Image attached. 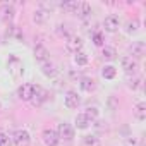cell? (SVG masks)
Returning <instances> with one entry per match:
<instances>
[{
  "label": "cell",
  "instance_id": "cell-5",
  "mask_svg": "<svg viewBox=\"0 0 146 146\" xmlns=\"http://www.w3.org/2000/svg\"><path fill=\"white\" fill-rule=\"evenodd\" d=\"M41 139H43L45 146H58V143H60L57 131H55V129H50V127L43 129V132H41Z\"/></svg>",
  "mask_w": 146,
  "mask_h": 146
},
{
  "label": "cell",
  "instance_id": "cell-1",
  "mask_svg": "<svg viewBox=\"0 0 146 146\" xmlns=\"http://www.w3.org/2000/svg\"><path fill=\"white\" fill-rule=\"evenodd\" d=\"M7 70H9V74H11L14 79H17V78H21V76H23V72H24V65H23V62H21L17 57L11 55V57H9V60H7Z\"/></svg>",
  "mask_w": 146,
  "mask_h": 146
},
{
  "label": "cell",
  "instance_id": "cell-24",
  "mask_svg": "<svg viewBox=\"0 0 146 146\" xmlns=\"http://www.w3.org/2000/svg\"><path fill=\"white\" fill-rule=\"evenodd\" d=\"M137 29H139V21H137V19H131V21H127V24H125V33L132 35V33H136Z\"/></svg>",
  "mask_w": 146,
  "mask_h": 146
},
{
  "label": "cell",
  "instance_id": "cell-23",
  "mask_svg": "<svg viewBox=\"0 0 146 146\" xmlns=\"http://www.w3.org/2000/svg\"><path fill=\"white\" fill-rule=\"evenodd\" d=\"M91 41H93L96 46H105V36H103V33H102V31H95V33L91 35Z\"/></svg>",
  "mask_w": 146,
  "mask_h": 146
},
{
  "label": "cell",
  "instance_id": "cell-26",
  "mask_svg": "<svg viewBox=\"0 0 146 146\" xmlns=\"http://www.w3.org/2000/svg\"><path fill=\"white\" fill-rule=\"evenodd\" d=\"M84 115L93 122V120H96V119H98L100 112H98V108H96V107H88V108H86V112H84Z\"/></svg>",
  "mask_w": 146,
  "mask_h": 146
},
{
  "label": "cell",
  "instance_id": "cell-18",
  "mask_svg": "<svg viewBox=\"0 0 146 146\" xmlns=\"http://www.w3.org/2000/svg\"><path fill=\"white\" fill-rule=\"evenodd\" d=\"M41 72H43L46 78H55L58 70H57V67H55L52 62H46V64H43V65H41Z\"/></svg>",
  "mask_w": 146,
  "mask_h": 146
},
{
  "label": "cell",
  "instance_id": "cell-11",
  "mask_svg": "<svg viewBox=\"0 0 146 146\" xmlns=\"http://www.w3.org/2000/svg\"><path fill=\"white\" fill-rule=\"evenodd\" d=\"M120 65H122V69H124V72L125 74H134V72L137 70V60H134L132 57H122L120 58Z\"/></svg>",
  "mask_w": 146,
  "mask_h": 146
},
{
  "label": "cell",
  "instance_id": "cell-6",
  "mask_svg": "<svg viewBox=\"0 0 146 146\" xmlns=\"http://www.w3.org/2000/svg\"><path fill=\"white\" fill-rule=\"evenodd\" d=\"M11 137H12V144H16V146H28L29 141H31L29 132L24 131V129H17Z\"/></svg>",
  "mask_w": 146,
  "mask_h": 146
},
{
  "label": "cell",
  "instance_id": "cell-16",
  "mask_svg": "<svg viewBox=\"0 0 146 146\" xmlns=\"http://www.w3.org/2000/svg\"><path fill=\"white\" fill-rule=\"evenodd\" d=\"M74 124H76V127H78V129H88L93 122H91V120L84 115V112H83V113H78V115H76Z\"/></svg>",
  "mask_w": 146,
  "mask_h": 146
},
{
  "label": "cell",
  "instance_id": "cell-14",
  "mask_svg": "<svg viewBox=\"0 0 146 146\" xmlns=\"http://www.w3.org/2000/svg\"><path fill=\"white\" fill-rule=\"evenodd\" d=\"M76 16H78L79 19H88V17H91V5H90L88 2H79V9H78Z\"/></svg>",
  "mask_w": 146,
  "mask_h": 146
},
{
  "label": "cell",
  "instance_id": "cell-9",
  "mask_svg": "<svg viewBox=\"0 0 146 146\" xmlns=\"http://www.w3.org/2000/svg\"><path fill=\"white\" fill-rule=\"evenodd\" d=\"M35 58H36V62L40 65L50 62V52H48V48L43 46V45H36L35 46Z\"/></svg>",
  "mask_w": 146,
  "mask_h": 146
},
{
  "label": "cell",
  "instance_id": "cell-25",
  "mask_svg": "<svg viewBox=\"0 0 146 146\" xmlns=\"http://www.w3.org/2000/svg\"><path fill=\"white\" fill-rule=\"evenodd\" d=\"M117 57V50L113 46H103V58L107 60H113Z\"/></svg>",
  "mask_w": 146,
  "mask_h": 146
},
{
  "label": "cell",
  "instance_id": "cell-13",
  "mask_svg": "<svg viewBox=\"0 0 146 146\" xmlns=\"http://www.w3.org/2000/svg\"><path fill=\"white\" fill-rule=\"evenodd\" d=\"M14 14H16V11H14L12 5H4L2 9H0V19H2L4 23H11L14 19Z\"/></svg>",
  "mask_w": 146,
  "mask_h": 146
},
{
  "label": "cell",
  "instance_id": "cell-32",
  "mask_svg": "<svg viewBox=\"0 0 146 146\" xmlns=\"http://www.w3.org/2000/svg\"><path fill=\"white\" fill-rule=\"evenodd\" d=\"M0 108H2V103H0Z\"/></svg>",
  "mask_w": 146,
  "mask_h": 146
},
{
  "label": "cell",
  "instance_id": "cell-28",
  "mask_svg": "<svg viewBox=\"0 0 146 146\" xmlns=\"http://www.w3.org/2000/svg\"><path fill=\"white\" fill-rule=\"evenodd\" d=\"M139 86H141V79H139V78L132 76V78H129V79H127V88H129V90H132V91H134V90H137Z\"/></svg>",
  "mask_w": 146,
  "mask_h": 146
},
{
  "label": "cell",
  "instance_id": "cell-19",
  "mask_svg": "<svg viewBox=\"0 0 146 146\" xmlns=\"http://www.w3.org/2000/svg\"><path fill=\"white\" fill-rule=\"evenodd\" d=\"M60 7H62L65 12H69V14H76L78 9H79V2H78V0H70V2H64V4H60Z\"/></svg>",
  "mask_w": 146,
  "mask_h": 146
},
{
  "label": "cell",
  "instance_id": "cell-2",
  "mask_svg": "<svg viewBox=\"0 0 146 146\" xmlns=\"http://www.w3.org/2000/svg\"><path fill=\"white\" fill-rule=\"evenodd\" d=\"M57 134H58V139H64V141H72L76 136V131L69 122H60L58 127H57Z\"/></svg>",
  "mask_w": 146,
  "mask_h": 146
},
{
  "label": "cell",
  "instance_id": "cell-3",
  "mask_svg": "<svg viewBox=\"0 0 146 146\" xmlns=\"http://www.w3.org/2000/svg\"><path fill=\"white\" fill-rule=\"evenodd\" d=\"M48 98H50L48 90H45L43 86H35V93H33V98H31V103L35 107H41Z\"/></svg>",
  "mask_w": 146,
  "mask_h": 146
},
{
  "label": "cell",
  "instance_id": "cell-8",
  "mask_svg": "<svg viewBox=\"0 0 146 146\" xmlns=\"http://www.w3.org/2000/svg\"><path fill=\"white\" fill-rule=\"evenodd\" d=\"M129 57H132L134 60L136 58H143L144 53H146V43L144 41H134L131 46H129Z\"/></svg>",
  "mask_w": 146,
  "mask_h": 146
},
{
  "label": "cell",
  "instance_id": "cell-27",
  "mask_svg": "<svg viewBox=\"0 0 146 146\" xmlns=\"http://www.w3.org/2000/svg\"><path fill=\"white\" fill-rule=\"evenodd\" d=\"M74 62H76L78 65H86V64H88V55H86L84 52H78V53L74 55Z\"/></svg>",
  "mask_w": 146,
  "mask_h": 146
},
{
  "label": "cell",
  "instance_id": "cell-31",
  "mask_svg": "<svg viewBox=\"0 0 146 146\" xmlns=\"http://www.w3.org/2000/svg\"><path fill=\"white\" fill-rule=\"evenodd\" d=\"M57 33H58V36H62V38H65V40L70 36V35H69V31H67V28H65V26H62V24H58V26H57Z\"/></svg>",
  "mask_w": 146,
  "mask_h": 146
},
{
  "label": "cell",
  "instance_id": "cell-10",
  "mask_svg": "<svg viewBox=\"0 0 146 146\" xmlns=\"http://www.w3.org/2000/svg\"><path fill=\"white\" fill-rule=\"evenodd\" d=\"M33 93H35V84L26 83V84L19 86V90H17V98L23 100V102H31Z\"/></svg>",
  "mask_w": 146,
  "mask_h": 146
},
{
  "label": "cell",
  "instance_id": "cell-4",
  "mask_svg": "<svg viewBox=\"0 0 146 146\" xmlns=\"http://www.w3.org/2000/svg\"><path fill=\"white\" fill-rule=\"evenodd\" d=\"M83 45H84L83 38H81V36H76V35H70V36L67 38V41H65V48H67L70 53H74V55L83 50Z\"/></svg>",
  "mask_w": 146,
  "mask_h": 146
},
{
  "label": "cell",
  "instance_id": "cell-12",
  "mask_svg": "<svg viewBox=\"0 0 146 146\" xmlns=\"http://www.w3.org/2000/svg\"><path fill=\"white\" fill-rule=\"evenodd\" d=\"M64 103L67 108H78L81 105V98L76 91H67L65 96H64Z\"/></svg>",
  "mask_w": 146,
  "mask_h": 146
},
{
  "label": "cell",
  "instance_id": "cell-21",
  "mask_svg": "<svg viewBox=\"0 0 146 146\" xmlns=\"http://www.w3.org/2000/svg\"><path fill=\"white\" fill-rule=\"evenodd\" d=\"M83 146H102V143H100V139H98L96 136L86 134V136L83 137Z\"/></svg>",
  "mask_w": 146,
  "mask_h": 146
},
{
  "label": "cell",
  "instance_id": "cell-29",
  "mask_svg": "<svg viewBox=\"0 0 146 146\" xmlns=\"http://www.w3.org/2000/svg\"><path fill=\"white\" fill-rule=\"evenodd\" d=\"M124 146H141V137L129 136V137H125V141H124Z\"/></svg>",
  "mask_w": 146,
  "mask_h": 146
},
{
  "label": "cell",
  "instance_id": "cell-15",
  "mask_svg": "<svg viewBox=\"0 0 146 146\" xmlns=\"http://www.w3.org/2000/svg\"><path fill=\"white\" fill-rule=\"evenodd\" d=\"M48 11L46 9H36L35 12H33V21L36 23V24H43V23H46V19H48Z\"/></svg>",
  "mask_w": 146,
  "mask_h": 146
},
{
  "label": "cell",
  "instance_id": "cell-20",
  "mask_svg": "<svg viewBox=\"0 0 146 146\" xmlns=\"http://www.w3.org/2000/svg\"><path fill=\"white\" fill-rule=\"evenodd\" d=\"M134 115H136L137 120H144V119H146V103H144V102L136 103V107H134Z\"/></svg>",
  "mask_w": 146,
  "mask_h": 146
},
{
  "label": "cell",
  "instance_id": "cell-7",
  "mask_svg": "<svg viewBox=\"0 0 146 146\" xmlns=\"http://www.w3.org/2000/svg\"><path fill=\"white\" fill-rule=\"evenodd\" d=\"M119 28H120V19H119V16L110 14V16L105 17V21H103V29H105L107 33H115Z\"/></svg>",
  "mask_w": 146,
  "mask_h": 146
},
{
  "label": "cell",
  "instance_id": "cell-22",
  "mask_svg": "<svg viewBox=\"0 0 146 146\" xmlns=\"http://www.w3.org/2000/svg\"><path fill=\"white\" fill-rule=\"evenodd\" d=\"M102 76H103L105 79H113V78L117 76V69H115L113 65H105V67L102 69Z\"/></svg>",
  "mask_w": 146,
  "mask_h": 146
},
{
  "label": "cell",
  "instance_id": "cell-30",
  "mask_svg": "<svg viewBox=\"0 0 146 146\" xmlns=\"http://www.w3.org/2000/svg\"><path fill=\"white\" fill-rule=\"evenodd\" d=\"M0 146H12V137L0 131Z\"/></svg>",
  "mask_w": 146,
  "mask_h": 146
},
{
  "label": "cell",
  "instance_id": "cell-17",
  "mask_svg": "<svg viewBox=\"0 0 146 146\" xmlns=\"http://www.w3.org/2000/svg\"><path fill=\"white\" fill-rule=\"evenodd\" d=\"M79 86H81V90L86 91V93H91V91H95V88H96V84H95V81H93L91 78H81V79H79Z\"/></svg>",
  "mask_w": 146,
  "mask_h": 146
}]
</instances>
